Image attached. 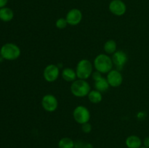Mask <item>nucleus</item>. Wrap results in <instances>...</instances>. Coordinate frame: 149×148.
Here are the masks:
<instances>
[{
  "instance_id": "obj_1",
  "label": "nucleus",
  "mask_w": 149,
  "mask_h": 148,
  "mask_svg": "<svg viewBox=\"0 0 149 148\" xmlns=\"http://www.w3.org/2000/svg\"><path fill=\"white\" fill-rule=\"evenodd\" d=\"M93 66L95 71L102 74H107L113 70V64L111 57L107 54H99L94 59Z\"/></svg>"
},
{
  "instance_id": "obj_2",
  "label": "nucleus",
  "mask_w": 149,
  "mask_h": 148,
  "mask_svg": "<svg viewBox=\"0 0 149 148\" xmlns=\"http://www.w3.org/2000/svg\"><path fill=\"white\" fill-rule=\"evenodd\" d=\"M21 55V50L17 44L14 43L4 44L0 49V55L6 60H15Z\"/></svg>"
},
{
  "instance_id": "obj_3",
  "label": "nucleus",
  "mask_w": 149,
  "mask_h": 148,
  "mask_svg": "<svg viewBox=\"0 0 149 148\" xmlns=\"http://www.w3.org/2000/svg\"><path fill=\"white\" fill-rule=\"evenodd\" d=\"M71 92L76 97H87L91 91V86L86 80L77 79L72 82L70 87Z\"/></svg>"
},
{
  "instance_id": "obj_4",
  "label": "nucleus",
  "mask_w": 149,
  "mask_h": 148,
  "mask_svg": "<svg viewBox=\"0 0 149 148\" xmlns=\"http://www.w3.org/2000/svg\"><path fill=\"white\" fill-rule=\"evenodd\" d=\"M93 68V64L89 59H82L79 61L75 69L77 78L82 80L88 79L90 76H92Z\"/></svg>"
},
{
  "instance_id": "obj_5",
  "label": "nucleus",
  "mask_w": 149,
  "mask_h": 148,
  "mask_svg": "<svg viewBox=\"0 0 149 148\" xmlns=\"http://www.w3.org/2000/svg\"><path fill=\"white\" fill-rule=\"evenodd\" d=\"M73 118L77 123L81 125L90 122L91 114L87 107L84 105H79L73 110Z\"/></svg>"
},
{
  "instance_id": "obj_6",
  "label": "nucleus",
  "mask_w": 149,
  "mask_h": 148,
  "mask_svg": "<svg viewBox=\"0 0 149 148\" xmlns=\"http://www.w3.org/2000/svg\"><path fill=\"white\" fill-rule=\"evenodd\" d=\"M42 107L45 111L52 113L55 112L58 107V100L53 94H47L42 97L41 100Z\"/></svg>"
},
{
  "instance_id": "obj_7",
  "label": "nucleus",
  "mask_w": 149,
  "mask_h": 148,
  "mask_svg": "<svg viewBox=\"0 0 149 148\" xmlns=\"http://www.w3.org/2000/svg\"><path fill=\"white\" fill-rule=\"evenodd\" d=\"M60 75V68L55 64L47 65L43 71L44 79L49 83L55 82Z\"/></svg>"
},
{
  "instance_id": "obj_8",
  "label": "nucleus",
  "mask_w": 149,
  "mask_h": 148,
  "mask_svg": "<svg viewBox=\"0 0 149 148\" xmlns=\"http://www.w3.org/2000/svg\"><path fill=\"white\" fill-rule=\"evenodd\" d=\"M112 61L113 66L116 70L122 71L128 61V55L125 52L122 50H116V52L112 55Z\"/></svg>"
},
{
  "instance_id": "obj_9",
  "label": "nucleus",
  "mask_w": 149,
  "mask_h": 148,
  "mask_svg": "<svg viewBox=\"0 0 149 148\" xmlns=\"http://www.w3.org/2000/svg\"><path fill=\"white\" fill-rule=\"evenodd\" d=\"M109 11L116 16H122L126 13L127 6L122 0H112L109 5Z\"/></svg>"
},
{
  "instance_id": "obj_10",
  "label": "nucleus",
  "mask_w": 149,
  "mask_h": 148,
  "mask_svg": "<svg viewBox=\"0 0 149 148\" xmlns=\"http://www.w3.org/2000/svg\"><path fill=\"white\" fill-rule=\"evenodd\" d=\"M108 82L110 86L116 88L120 86L123 82V76L119 71L116 69H113L107 73L106 76Z\"/></svg>"
},
{
  "instance_id": "obj_11",
  "label": "nucleus",
  "mask_w": 149,
  "mask_h": 148,
  "mask_svg": "<svg viewBox=\"0 0 149 148\" xmlns=\"http://www.w3.org/2000/svg\"><path fill=\"white\" fill-rule=\"evenodd\" d=\"M82 12L81 10L77 8H74L70 10L67 12L65 19H66L68 24L70 26H77L79 24L82 20Z\"/></svg>"
},
{
  "instance_id": "obj_12",
  "label": "nucleus",
  "mask_w": 149,
  "mask_h": 148,
  "mask_svg": "<svg viewBox=\"0 0 149 148\" xmlns=\"http://www.w3.org/2000/svg\"><path fill=\"white\" fill-rule=\"evenodd\" d=\"M125 144L128 148H141L143 142L141 138L136 135H130L125 140Z\"/></svg>"
},
{
  "instance_id": "obj_13",
  "label": "nucleus",
  "mask_w": 149,
  "mask_h": 148,
  "mask_svg": "<svg viewBox=\"0 0 149 148\" xmlns=\"http://www.w3.org/2000/svg\"><path fill=\"white\" fill-rule=\"evenodd\" d=\"M61 76L67 82H74L77 78V73L71 68H65L61 72Z\"/></svg>"
},
{
  "instance_id": "obj_14",
  "label": "nucleus",
  "mask_w": 149,
  "mask_h": 148,
  "mask_svg": "<svg viewBox=\"0 0 149 148\" xmlns=\"http://www.w3.org/2000/svg\"><path fill=\"white\" fill-rule=\"evenodd\" d=\"M14 17V12L9 7H4L0 9V20L3 22H10Z\"/></svg>"
},
{
  "instance_id": "obj_15",
  "label": "nucleus",
  "mask_w": 149,
  "mask_h": 148,
  "mask_svg": "<svg viewBox=\"0 0 149 148\" xmlns=\"http://www.w3.org/2000/svg\"><path fill=\"white\" fill-rule=\"evenodd\" d=\"M109 87H110V85L105 77L103 76L100 79L95 81V89L100 91L101 93L106 92V91H108Z\"/></svg>"
},
{
  "instance_id": "obj_16",
  "label": "nucleus",
  "mask_w": 149,
  "mask_h": 148,
  "mask_svg": "<svg viewBox=\"0 0 149 148\" xmlns=\"http://www.w3.org/2000/svg\"><path fill=\"white\" fill-rule=\"evenodd\" d=\"M89 101L93 104H98L103 100V95L100 91L94 89L91 90L87 95Z\"/></svg>"
},
{
  "instance_id": "obj_17",
  "label": "nucleus",
  "mask_w": 149,
  "mask_h": 148,
  "mask_svg": "<svg viewBox=\"0 0 149 148\" xmlns=\"http://www.w3.org/2000/svg\"><path fill=\"white\" fill-rule=\"evenodd\" d=\"M103 49L107 55H113L117 50L116 42L113 39H109V40L106 41L103 45Z\"/></svg>"
},
{
  "instance_id": "obj_18",
  "label": "nucleus",
  "mask_w": 149,
  "mask_h": 148,
  "mask_svg": "<svg viewBox=\"0 0 149 148\" xmlns=\"http://www.w3.org/2000/svg\"><path fill=\"white\" fill-rule=\"evenodd\" d=\"M75 142L69 137H63L58 142L59 148H74Z\"/></svg>"
},
{
  "instance_id": "obj_19",
  "label": "nucleus",
  "mask_w": 149,
  "mask_h": 148,
  "mask_svg": "<svg viewBox=\"0 0 149 148\" xmlns=\"http://www.w3.org/2000/svg\"><path fill=\"white\" fill-rule=\"evenodd\" d=\"M68 25V22H67L65 17V18L64 17H60L55 21V27L58 29H60V30L65 29Z\"/></svg>"
},
{
  "instance_id": "obj_20",
  "label": "nucleus",
  "mask_w": 149,
  "mask_h": 148,
  "mask_svg": "<svg viewBox=\"0 0 149 148\" xmlns=\"http://www.w3.org/2000/svg\"><path fill=\"white\" fill-rule=\"evenodd\" d=\"M74 148H93V146L92 144L89 143V142H86L81 140H77L75 142Z\"/></svg>"
},
{
  "instance_id": "obj_21",
  "label": "nucleus",
  "mask_w": 149,
  "mask_h": 148,
  "mask_svg": "<svg viewBox=\"0 0 149 148\" xmlns=\"http://www.w3.org/2000/svg\"><path fill=\"white\" fill-rule=\"evenodd\" d=\"M81 130L85 133H90L92 130H93V126H92L91 123L90 122H87V123L81 124Z\"/></svg>"
},
{
  "instance_id": "obj_22",
  "label": "nucleus",
  "mask_w": 149,
  "mask_h": 148,
  "mask_svg": "<svg viewBox=\"0 0 149 148\" xmlns=\"http://www.w3.org/2000/svg\"><path fill=\"white\" fill-rule=\"evenodd\" d=\"M102 77H103V74L97 71H95V72H93V74H92V78H93V79L94 80V81H97V80L100 79Z\"/></svg>"
},
{
  "instance_id": "obj_23",
  "label": "nucleus",
  "mask_w": 149,
  "mask_h": 148,
  "mask_svg": "<svg viewBox=\"0 0 149 148\" xmlns=\"http://www.w3.org/2000/svg\"><path fill=\"white\" fill-rule=\"evenodd\" d=\"M143 146L149 148V136H146L145 139L143 141Z\"/></svg>"
},
{
  "instance_id": "obj_24",
  "label": "nucleus",
  "mask_w": 149,
  "mask_h": 148,
  "mask_svg": "<svg viewBox=\"0 0 149 148\" xmlns=\"http://www.w3.org/2000/svg\"><path fill=\"white\" fill-rule=\"evenodd\" d=\"M7 3H8V0H0V9L6 7Z\"/></svg>"
},
{
  "instance_id": "obj_25",
  "label": "nucleus",
  "mask_w": 149,
  "mask_h": 148,
  "mask_svg": "<svg viewBox=\"0 0 149 148\" xmlns=\"http://www.w3.org/2000/svg\"><path fill=\"white\" fill-rule=\"evenodd\" d=\"M141 148H147V147H144V146H143V147H141Z\"/></svg>"
}]
</instances>
